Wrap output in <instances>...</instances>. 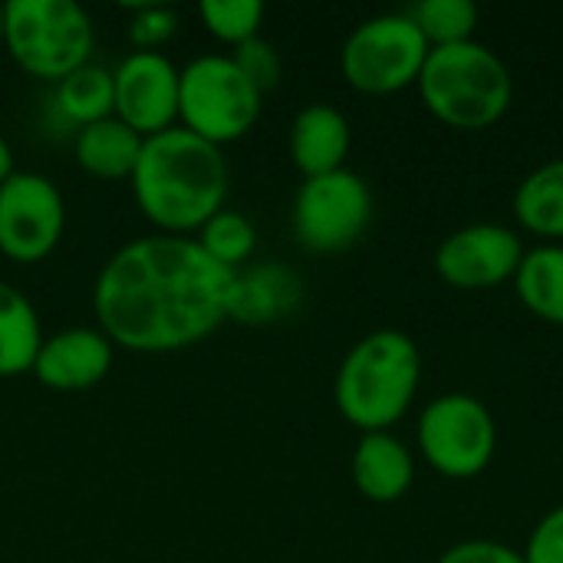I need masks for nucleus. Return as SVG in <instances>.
I'll return each instance as SVG.
<instances>
[{
	"label": "nucleus",
	"instance_id": "nucleus-1",
	"mask_svg": "<svg viewBox=\"0 0 563 563\" xmlns=\"http://www.w3.org/2000/svg\"><path fill=\"white\" fill-rule=\"evenodd\" d=\"M238 271L211 261L195 238L152 234L119 247L96 277L92 310L112 346L175 353L231 320Z\"/></svg>",
	"mask_w": 563,
	"mask_h": 563
},
{
	"label": "nucleus",
	"instance_id": "nucleus-2",
	"mask_svg": "<svg viewBox=\"0 0 563 563\" xmlns=\"http://www.w3.org/2000/svg\"><path fill=\"white\" fill-rule=\"evenodd\" d=\"M142 214L162 231L185 238L201 231L228 198V165L218 145L172 125L145 139L132 172Z\"/></svg>",
	"mask_w": 563,
	"mask_h": 563
},
{
	"label": "nucleus",
	"instance_id": "nucleus-3",
	"mask_svg": "<svg viewBox=\"0 0 563 563\" xmlns=\"http://www.w3.org/2000/svg\"><path fill=\"white\" fill-rule=\"evenodd\" d=\"M422 383V353L402 330H373L350 346L336 369L333 399L360 432H393Z\"/></svg>",
	"mask_w": 563,
	"mask_h": 563
},
{
	"label": "nucleus",
	"instance_id": "nucleus-4",
	"mask_svg": "<svg viewBox=\"0 0 563 563\" xmlns=\"http://www.w3.org/2000/svg\"><path fill=\"white\" fill-rule=\"evenodd\" d=\"M416 86L435 119L465 132L495 125L515 99L508 63L478 40L432 46Z\"/></svg>",
	"mask_w": 563,
	"mask_h": 563
},
{
	"label": "nucleus",
	"instance_id": "nucleus-5",
	"mask_svg": "<svg viewBox=\"0 0 563 563\" xmlns=\"http://www.w3.org/2000/svg\"><path fill=\"white\" fill-rule=\"evenodd\" d=\"M3 46L36 79H63L89 63L96 33L89 13L73 0H7Z\"/></svg>",
	"mask_w": 563,
	"mask_h": 563
},
{
	"label": "nucleus",
	"instance_id": "nucleus-6",
	"mask_svg": "<svg viewBox=\"0 0 563 563\" xmlns=\"http://www.w3.org/2000/svg\"><path fill=\"white\" fill-rule=\"evenodd\" d=\"M264 92L238 69L231 56H198L178 69V119L191 135L228 145L247 135L261 115Z\"/></svg>",
	"mask_w": 563,
	"mask_h": 563
},
{
	"label": "nucleus",
	"instance_id": "nucleus-7",
	"mask_svg": "<svg viewBox=\"0 0 563 563\" xmlns=\"http://www.w3.org/2000/svg\"><path fill=\"white\" fill-rule=\"evenodd\" d=\"M422 459L445 478H478L498 449L492 409L472 393H442L426 402L416 422Z\"/></svg>",
	"mask_w": 563,
	"mask_h": 563
},
{
	"label": "nucleus",
	"instance_id": "nucleus-8",
	"mask_svg": "<svg viewBox=\"0 0 563 563\" xmlns=\"http://www.w3.org/2000/svg\"><path fill=\"white\" fill-rule=\"evenodd\" d=\"M429 49H432L429 40L422 36V30L406 10L376 13L346 36L340 53V69L353 89L369 96H386L419 82Z\"/></svg>",
	"mask_w": 563,
	"mask_h": 563
},
{
	"label": "nucleus",
	"instance_id": "nucleus-9",
	"mask_svg": "<svg viewBox=\"0 0 563 563\" xmlns=\"http://www.w3.org/2000/svg\"><path fill=\"white\" fill-rule=\"evenodd\" d=\"M373 218L369 185L350 172L303 178L294 198V234L313 254H336L353 247Z\"/></svg>",
	"mask_w": 563,
	"mask_h": 563
},
{
	"label": "nucleus",
	"instance_id": "nucleus-10",
	"mask_svg": "<svg viewBox=\"0 0 563 563\" xmlns=\"http://www.w3.org/2000/svg\"><path fill=\"white\" fill-rule=\"evenodd\" d=\"M66 205L59 188L36 172H13L0 185V254L16 264L49 257L63 238Z\"/></svg>",
	"mask_w": 563,
	"mask_h": 563
},
{
	"label": "nucleus",
	"instance_id": "nucleus-11",
	"mask_svg": "<svg viewBox=\"0 0 563 563\" xmlns=\"http://www.w3.org/2000/svg\"><path fill=\"white\" fill-rule=\"evenodd\" d=\"M525 251L515 228L475 221L442 238L435 247V274L459 290H488L515 280Z\"/></svg>",
	"mask_w": 563,
	"mask_h": 563
},
{
	"label": "nucleus",
	"instance_id": "nucleus-12",
	"mask_svg": "<svg viewBox=\"0 0 563 563\" xmlns=\"http://www.w3.org/2000/svg\"><path fill=\"white\" fill-rule=\"evenodd\" d=\"M112 115L142 139L178 119V69L162 53H132L112 73Z\"/></svg>",
	"mask_w": 563,
	"mask_h": 563
},
{
	"label": "nucleus",
	"instance_id": "nucleus-13",
	"mask_svg": "<svg viewBox=\"0 0 563 563\" xmlns=\"http://www.w3.org/2000/svg\"><path fill=\"white\" fill-rule=\"evenodd\" d=\"M109 366H112V343L106 340V333L89 327H73L43 340L33 363V376L46 389L79 393L102 383Z\"/></svg>",
	"mask_w": 563,
	"mask_h": 563
},
{
	"label": "nucleus",
	"instance_id": "nucleus-14",
	"mask_svg": "<svg viewBox=\"0 0 563 563\" xmlns=\"http://www.w3.org/2000/svg\"><path fill=\"white\" fill-rule=\"evenodd\" d=\"M350 145H353V129H350V119L336 106L313 102L294 115L290 158L307 178L346 168L343 162L350 155Z\"/></svg>",
	"mask_w": 563,
	"mask_h": 563
},
{
	"label": "nucleus",
	"instance_id": "nucleus-15",
	"mask_svg": "<svg viewBox=\"0 0 563 563\" xmlns=\"http://www.w3.org/2000/svg\"><path fill=\"white\" fill-rule=\"evenodd\" d=\"M353 482L376 505L399 501L416 482V459L393 432H363L353 452Z\"/></svg>",
	"mask_w": 563,
	"mask_h": 563
},
{
	"label": "nucleus",
	"instance_id": "nucleus-16",
	"mask_svg": "<svg viewBox=\"0 0 563 563\" xmlns=\"http://www.w3.org/2000/svg\"><path fill=\"white\" fill-rule=\"evenodd\" d=\"M303 300V280L287 264H261L254 271H238L231 294V320L241 323H274L290 317Z\"/></svg>",
	"mask_w": 563,
	"mask_h": 563
},
{
	"label": "nucleus",
	"instance_id": "nucleus-17",
	"mask_svg": "<svg viewBox=\"0 0 563 563\" xmlns=\"http://www.w3.org/2000/svg\"><path fill=\"white\" fill-rule=\"evenodd\" d=\"M145 139L139 132H132L125 122H119L115 115L82 125L76 135V162L86 175L102 178V181H119V178H132L139 155H142Z\"/></svg>",
	"mask_w": 563,
	"mask_h": 563
},
{
	"label": "nucleus",
	"instance_id": "nucleus-18",
	"mask_svg": "<svg viewBox=\"0 0 563 563\" xmlns=\"http://www.w3.org/2000/svg\"><path fill=\"white\" fill-rule=\"evenodd\" d=\"M515 218L525 231L563 244V155L531 168L515 188Z\"/></svg>",
	"mask_w": 563,
	"mask_h": 563
},
{
	"label": "nucleus",
	"instance_id": "nucleus-19",
	"mask_svg": "<svg viewBox=\"0 0 563 563\" xmlns=\"http://www.w3.org/2000/svg\"><path fill=\"white\" fill-rule=\"evenodd\" d=\"M515 290L521 303L554 323L563 327V244L561 241H544L538 247H528L518 274H515Z\"/></svg>",
	"mask_w": 563,
	"mask_h": 563
},
{
	"label": "nucleus",
	"instance_id": "nucleus-20",
	"mask_svg": "<svg viewBox=\"0 0 563 563\" xmlns=\"http://www.w3.org/2000/svg\"><path fill=\"white\" fill-rule=\"evenodd\" d=\"M43 330L33 303L10 284H0V379L33 373Z\"/></svg>",
	"mask_w": 563,
	"mask_h": 563
},
{
	"label": "nucleus",
	"instance_id": "nucleus-21",
	"mask_svg": "<svg viewBox=\"0 0 563 563\" xmlns=\"http://www.w3.org/2000/svg\"><path fill=\"white\" fill-rule=\"evenodd\" d=\"M56 109L66 122L73 125H92L112 115V73H106L102 66H79L76 73L63 76L56 82Z\"/></svg>",
	"mask_w": 563,
	"mask_h": 563
},
{
	"label": "nucleus",
	"instance_id": "nucleus-22",
	"mask_svg": "<svg viewBox=\"0 0 563 563\" xmlns=\"http://www.w3.org/2000/svg\"><path fill=\"white\" fill-rule=\"evenodd\" d=\"M429 46H452L475 40L478 30V3L475 0H419L406 10Z\"/></svg>",
	"mask_w": 563,
	"mask_h": 563
},
{
	"label": "nucleus",
	"instance_id": "nucleus-23",
	"mask_svg": "<svg viewBox=\"0 0 563 563\" xmlns=\"http://www.w3.org/2000/svg\"><path fill=\"white\" fill-rule=\"evenodd\" d=\"M195 241L201 244V251H205L211 261H218V264L228 267V271H238V267L254 254V247H257V231H254V224H251L241 211L221 208V211L198 231Z\"/></svg>",
	"mask_w": 563,
	"mask_h": 563
},
{
	"label": "nucleus",
	"instance_id": "nucleus-24",
	"mask_svg": "<svg viewBox=\"0 0 563 563\" xmlns=\"http://www.w3.org/2000/svg\"><path fill=\"white\" fill-rule=\"evenodd\" d=\"M198 16L214 40L228 46H241L257 36L261 20H264V3L261 0H201Z\"/></svg>",
	"mask_w": 563,
	"mask_h": 563
},
{
	"label": "nucleus",
	"instance_id": "nucleus-25",
	"mask_svg": "<svg viewBox=\"0 0 563 563\" xmlns=\"http://www.w3.org/2000/svg\"><path fill=\"white\" fill-rule=\"evenodd\" d=\"M178 30V13L172 7H139L129 23V40L139 46V53H158L162 43H168Z\"/></svg>",
	"mask_w": 563,
	"mask_h": 563
},
{
	"label": "nucleus",
	"instance_id": "nucleus-26",
	"mask_svg": "<svg viewBox=\"0 0 563 563\" xmlns=\"http://www.w3.org/2000/svg\"><path fill=\"white\" fill-rule=\"evenodd\" d=\"M231 59L238 63V69H241L261 92L274 89L277 79H280V56H277V49H274L267 40H261V36H254V40L234 46V56H231Z\"/></svg>",
	"mask_w": 563,
	"mask_h": 563
},
{
	"label": "nucleus",
	"instance_id": "nucleus-27",
	"mask_svg": "<svg viewBox=\"0 0 563 563\" xmlns=\"http://www.w3.org/2000/svg\"><path fill=\"white\" fill-rule=\"evenodd\" d=\"M521 554L525 563H563V501L531 528Z\"/></svg>",
	"mask_w": 563,
	"mask_h": 563
},
{
	"label": "nucleus",
	"instance_id": "nucleus-28",
	"mask_svg": "<svg viewBox=\"0 0 563 563\" xmlns=\"http://www.w3.org/2000/svg\"><path fill=\"white\" fill-rule=\"evenodd\" d=\"M435 563H525V554L501 541L472 538V541H459V544L445 548Z\"/></svg>",
	"mask_w": 563,
	"mask_h": 563
},
{
	"label": "nucleus",
	"instance_id": "nucleus-29",
	"mask_svg": "<svg viewBox=\"0 0 563 563\" xmlns=\"http://www.w3.org/2000/svg\"><path fill=\"white\" fill-rule=\"evenodd\" d=\"M10 175H13V152H10L7 139L0 135V185H3Z\"/></svg>",
	"mask_w": 563,
	"mask_h": 563
},
{
	"label": "nucleus",
	"instance_id": "nucleus-30",
	"mask_svg": "<svg viewBox=\"0 0 563 563\" xmlns=\"http://www.w3.org/2000/svg\"><path fill=\"white\" fill-rule=\"evenodd\" d=\"M3 26H7V20H3V3H0V43H3Z\"/></svg>",
	"mask_w": 563,
	"mask_h": 563
}]
</instances>
